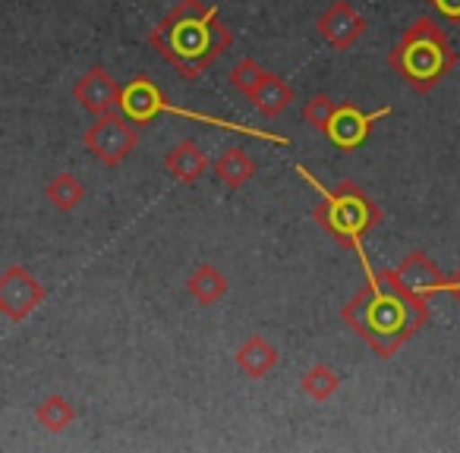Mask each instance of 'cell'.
Instances as JSON below:
<instances>
[{
  "label": "cell",
  "mask_w": 460,
  "mask_h": 453,
  "mask_svg": "<svg viewBox=\"0 0 460 453\" xmlns=\"http://www.w3.org/2000/svg\"><path fill=\"white\" fill-rule=\"evenodd\" d=\"M366 271V287L341 309V321L369 344V350L382 359H391L403 344L416 337L432 318L429 300L410 293L394 274V268L372 271L366 252H357Z\"/></svg>",
  "instance_id": "6da1fadb"
},
{
  "label": "cell",
  "mask_w": 460,
  "mask_h": 453,
  "mask_svg": "<svg viewBox=\"0 0 460 453\" xmlns=\"http://www.w3.org/2000/svg\"><path fill=\"white\" fill-rule=\"evenodd\" d=\"M148 45L183 79H199L234 45V32L221 22L215 4L177 0L148 32Z\"/></svg>",
  "instance_id": "7a4b0ae2"
},
{
  "label": "cell",
  "mask_w": 460,
  "mask_h": 453,
  "mask_svg": "<svg viewBox=\"0 0 460 453\" xmlns=\"http://www.w3.org/2000/svg\"><path fill=\"white\" fill-rule=\"evenodd\" d=\"M294 170L319 192V205L313 208V221L325 231V237H332L341 249H357V252L363 249V240L372 237L385 221L382 205H378L363 186L353 183V179H341L338 186L328 189V186L303 164H296Z\"/></svg>",
  "instance_id": "3957f363"
},
{
  "label": "cell",
  "mask_w": 460,
  "mask_h": 453,
  "mask_svg": "<svg viewBox=\"0 0 460 453\" xmlns=\"http://www.w3.org/2000/svg\"><path fill=\"white\" fill-rule=\"evenodd\" d=\"M388 66L407 83V89H413L416 95H429L454 73L457 51L432 16H416L388 51Z\"/></svg>",
  "instance_id": "277c9868"
},
{
  "label": "cell",
  "mask_w": 460,
  "mask_h": 453,
  "mask_svg": "<svg viewBox=\"0 0 460 453\" xmlns=\"http://www.w3.org/2000/svg\"><path fill=\"white\" fill-rule=\"evenodd\" d=\"M117 110L127 117L129 123L136 126H148L155 123L161 114H173V117H186V120H196V123H208V126L217 129H227V133H240V135H250V139H265V142H275V145H290L288 135H275V133H265V129H252L246 123H234V120H221V117H211V114H199V110H186L177 108L171 98L161 91V85L155 83L152 76L139 73L133 76L129 83L120 85V98H117Z\"/></svg>",
  "instance_id": "5b68a950"
},
{
  "label": "cell",
  "mask_w": 460,
  "mask_h": 453,
  "mask_svg": "<svg viewBox=\"0 0 460 453\" xmlns=\"http://www.w3.org/2000/svg\"><path fill=\"white\" fill-rule=\"evenodd\" d=\"M83 145L95 154L98 164L114 170V167H120L136 152V145H139V126L129 123L120 110L117 114L108 110V114L95 117V123L83 133Z\"/></svg>",
  "instance_id": "8992f818"
},
{
  "label": "cell",
  "mask_w": 460,
  "mask_h": 453,
  "mask_svg": "<svg viewBox=\"0 0 460 453\" xmlns=\"http://www.w3.org/2000/svg\"><path fill=\"white\" fill-rule=\"evenodd\" d=\"M385 117H391V108L363 110V108H357L353 101H341V104H334V110H332V117H328L322 135H325V139L332 142L338 152L350 154V152H357V148H363L366 142H369L372 126H376L378 120H385Z\"/></svg>",
  "instance_id": "52a82bcc"
},
{
  "label": "cell",
  "mask_w": 460,
  "mask_h": 453,
  "mask_svg": "<svg viewBox=\"0 0 460 453\" xmlns=\"http://www.w3.org/2000/svg\"><path fill=\"white\" fill-rule=\"evenodd\" d=\"M48 290L35 281V274L22 265H10L4 274H0V312L7 315L10 321H26L35 309L45 302Z\"/></svg>",
  "instance_id": "ba28073f"
},
{
  "label": "cell",
  "mask_w": 460,
  "mask_h": 453,
  "mask_svg": "<svg viewBox=\"0 0 460 453\" xmlns=\"http://www.w3.org/2000/svg\"><path fill=\"white\" fill-rule=\"evenodd\" d=\"M369 22L363 13L353 10L350 0H332L325 13L315 20V32L322 35L325 45H332L334 51H350L359 39L366 35Z\"/></svg>",
  "instance_id": "9c48e42d"
},
{
  "label": "cell",
  "mask_w": 460,
  "mask_h": 453,
  "mask_svg": "<svg viewBox=\"0 0 460 453\" xmlns=\"http://www.w3.org/2000/svg\"><path fill=\"white\" fill-rule=\"evenodd\" d=\"M73 98L89 110L92 117H102L108 110H117V98H120V83L104 70L102 64L89 66L73 85Z\"/></svg>",
  "instance_id": "30bf717a"
},
{
  "label": "cell",
  "mask_w": 460,
  "mask_h": 453,
  "mask_svg": "<svg viewBox=\"0 0 460 453\" xmlns=\"http://www.w3.org/2000/svg\"><path fill=\"white\" fill-rule=\"evenodd\" d=\"M394 274L401 277V283L410 293L422 296V300H432L435 293H445L447 277L441 274V268L426 256V252H407V256L397 262Z\"/></svg>",
  "instance_id": "8fae6325"
},
{
  "label": "cell",
  "mask_w": 460,
  "mask_h": 453,
  "mask_svg": "<svg viewBox=\"0 0 460 453\" xmlns=\"http://www.w3.org/2000/svg\"><path fill=\"white\" fill-rule=\"evenodd\" d=\"M234 362H237V369L243 371L246 378L262 381V378H269L271 371H275V365L281 362V353H278L275 344L265 340L262 334H250V337L237 346V353H234Z\"/></svg>",
  "instance_id": "7c38bea8"
},
{
  "label": "cell",
  "mask_w": 460,
  "mask_h": 453,
  "mask_svg": "<svg viewBox=\"0 0 460 453\" xmlns=\"http://www.w3.org/2000/svg\"><path fill=\"white\" fill-rule=\"evenodd\" d=\"M164 170H167V177H173L177 183L192 186L208 170V154L199 148V142L183 139L180 145H173L171 152L164 154Z\"/></svg>",
  "instance_id": "4fadbf2b"
},
{
  "label": "cell",
  "mask_w": 460,
  "mask_h": 453,
  "mask_svg": "<svg viewBox=\"0 0 460 453\" xmlns=\"http://www.w3.org/2000/svg\"><path fill=\"white\" fill-rule=\"evenodd\" d=\"M215 177L221 179L230 192H237V189H243L252 177H256V161L246 154V148L230 145V148H224V152L217 154Z\"/></svg>",
  "instance_id": "5bb4252c"
},
{
  "label": "cell",
  "mask_w": 460,
  "mask_h": 453,
  "mask_svg": "<svg viewBox=\"0 0 460 453\" xmlns=\"http://www.w3.org/2000/svg\"><path fill=\"white\" fill-rule=\"evenodd\" d=\"M294 89H290L288 83H284L281 76H275V73H269V76L259 83V89L250 95V101L256 104V110L262 117H269V120H275V117H281L284 110L294 104Z\"/></svg>",
  "instance_id": "9a60e30c"
},
{
  "label": "cell",
  "mask_w": 460,
  "mask_h": 453,
  "mask_svg": "<svg viewBox=\"0 0 460 453\" xmlns=\"http://www.w3.org/2000/svg\"><path fill=\"white\" fill-rule=\"evenodd\" d=\"M227 287H230L227 277L208 262L199 265V268L186 277V293H190L199 306H215V302H221L224 296H227Z\"/></svg>",
  "instance_id": "2e32d148"
},
{
  "label": "cell",
  "mask_w": 460,
  "mask_h": 453,
  "mask_svg": "<svg viewBox=\"0 0 460 453\" xmlns=\"http://www.w3.org/2000/svg\"><path fill=\"white\" fill-rule=\"evenodd\" d=\"M35 422H39L41 428H48V431H66V428L76 422V406H73L66 396L60 394H51L45 396V400L35 406Z\"/></svg>",
  "instance_id": "e0dca14e"
},
{
  "label": "cell",
  "mask_w": 460,
  "mask_h": 453,
  "mask_svg": "<svg viewBox=\"0 0 460 453\" xmlns=\"http://www.w3.org/2000/svg\"><path fill=\"white\" fill-rule=\"evenodd\" d=\"M45 196H48V202H51L54 208L66 214V211H73V208H79V205H83L85 186H83V179L73 177V173H58V177L48 179Z\"/></svg>",
  "instance_id": "ac0fdd59"
},
{
  "label": "cell",
  "mask_w": 460,
  "mask_h": 453,
  "mask_svg": "<svg viewBox=\"0 0 460 453\" xmlns=\"http://www.w3.org/2000/svg\"><path fill=\"white\" fill-rule=\"evenodd\" d=\"M300 388H303V394L313 396L315 403H325V400H332V396L341 390V375L332 369V365L315 362L313 369L303 371Z\"/></svg>",
  "instance_id": "d6986e66"
},
{
  "label": "cell",
  "mask_w": 460,
  "mask_h": 453,
  "mask_svg": "<svg viewBox=\"0 0 460 453\" xmlns=\"http://www.w3.org/2000/svg\"><path fill=\"white\" fill-rule=\"evenodd\" d=\"M265 76H269V70H265L262 64H256L252 57H243L237 66H234V70H230V85L250 98L252 91L259 89V83H262Z\"/></svg>",
  "instance_id": "ffe728a7"
},
{
  "label": "cell",
  "mask_w": 460,
  "mask_h": 453,
  "mask_svg": "<svg viewBox=\"0 0 460 453\" xmlns=\"http://www.w3.org/2000/svg\"><path fill=\"white\" fill-rule=\"evenodd\" d=\"M332 110H334V101L328 95H313V98H306V101L300 104V117L309 123L313 129H325V123H328V117H332Z\"/></svg>",
  "instance_id": "44dd1931"
},
{
  "label": "cell",
  "mask_w": 460,
  "mask_h": 453,
  "mask_svg": "<svg viewBox=\"0 0 460 453\" xmlns=\"http://www.w3.org/2000/svg\"><path fill=\"white\" fill-rule=\"evenodd\" d=\"M432 10L447 22H460V0H429Z\"/></svg>",
  "instance_id": "7402d4cb"
},
{
  "label": "cell",
  "mask_w": 460,
  "mask_h": 453,
  "mask_svg": "<svg viewBox=\"0 0 460 453\" xmlns=\"http://www.w3.org/2000/svg\"><path fill=\"white\" fill-rule=\"evenodd\" d=\"M445 293H451V296H457V300H460V268H457V274H454V277H447Z\"/></svg>",
  "instance_id": "603a6c76"
}]
</instances>
